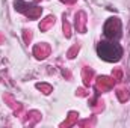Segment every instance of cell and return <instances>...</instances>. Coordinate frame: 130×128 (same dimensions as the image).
I'll use <instances>...</instances> for the list:
<instances>
[{
  "label": "cell",
  "instance_id": "cell-1",
  "mask_svg": "<svg viewBox=\"0 0 130 128\" xmlns=\"http://www.w3.org/2000/svg\"><path fill=\"white\" fill-rule=\"evenodd\" d=\"M98 56L106 60V62H118L123 56V48L118 44H110V42H101L97 47Z\"/></svg>",
  "mask_w": 130,
  "mask_h": 128
}]
</instances>
